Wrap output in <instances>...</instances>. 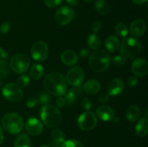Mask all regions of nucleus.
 Masks as SVG:
<instances>
[{"instance_id": "f257e3e1", "label": "nucleus", "mask_w": 148, "mask_h": 147, "mask_svg": "<svg viewBox=\"0 0 148 147\" xmlns=\"http://www.w3.org/2000/svg\"><path fill=\"white\" fill-rule=\"evenodd\" d=\"M43 84L46 92L53 96H63L66 92V81L59 72L48 74L43 79Z\"/></svg>"}, {"instance_id": "f03ea898", "label": "nucleus", "mask_w": 148, "mask_h": 147, "mask_svg": "<svg viewBox=\"0 0 148 147\" xmlns=\"http://www.w3.org/2000/svg\"><path fill=\"white\" fill-rule=\"evenodd\" d=\"M111 63V57L106 50L98 49L92 52L89 58V65L92 71L101 73L106 70Z\"/></svg>"}, {"instance_id": "7ed1b4c3", "label": "nucleus", "mask_w": 148, "mask_h": 147, "mask_svg": "<svg viewBox=\"0 0 148 147\" xmlns=\"http://www.w3.org/2000/svg\"><path fill=\"white\" fill-rule=\"evenodd\" d=\"M40 118L43 123L49 128H54L62 120V113L54 105H44L40 110Z\"/></svg>"}, {"instance_id": "20e7f679", "label": "nucleus", "mask_w": 148, "mask_h": 147, "mask_svg": "<svg viewBox=\"0 0 148 147\" xmlns=\"http://www.w3.org/2000/svg\"><path fill=\"white\" fill-rule=\"evenodd\" d=\"M1 125L8 133L17 134L23 130L24 123L22 117L14 112L7 113L1 118Z\"/></svg>"}, {"instance_id": "39448f33", "label": "nucleus", "mask_w": 148, "mask_h": 147, "mask_svg": "<svg viewBox=\"0 0 148 147\" xmlns=\"http://www.w3.org/2000/svg\"><path fill=\"white\" fill-rule=\"evenodd\" d=\"M121 55L126 59H135L141 51V45L137 39L134 37H126L121 41Z\"/></svg>"}, {"instance_id": "423d86ee", "label": "nucleus", "mask_w": 148, "mask_h": 147, "mask_svg": "<svg viewBox=\"0 0 148 147\" xmlns=\"http://www.w3.org/2000/svg\"><path fill=\"white\" fill-rule=\"evenodd\" d=\"M30 61L28 56L23 53H17L12 57L10 66L12 70L17 74H24L30 66Z\"/></svg>"}, {"instance_id": "0eeeda50", "label": "nucleus", "mask_w": 148, "mask_h": 147, "mask_svg": "<svg viewBox=\"0 0 148 147\" xmlns=\"http://www.w3.org/2000/svg\"><path fill=\"white\" fill-rule=\"evenodd\" d=\"M2 95L7 100L11 102H18L23 99V93L21 87L14 83H9L2 88Z\"/></svg>"}, {"instance_id": "6e6552de", "label": "nucleus", "mask_w": 148, "mask_h": 147, "mask_svg": "<svg viewBox=\"0 0 148 147\" xmlns=\"http://www.w3.org/2000/svg\"><path fill=\"white\" fill-rule=\"evenodd\" d=\"M98 122L96 115L90 111H86L81 114L77 120V125L81 130L90 131L95 128Z\"/></svg>"}, {"instance_id": "1a4fd4ad", "label": "nucleus", "mask_w": 148, "mask_h": 147, "mask_svg": "<svg viewBox=\"0 0 148 147\" xmlns=\"http://www.w3.org/2000/svg\"><path fill=\"white\" fill-rule=\"evenodd\" d=\"M49 54V47L43 40H38L33 45L30 50L32 58L36 61H43Z\"/></svg>"}, {"instance_id": "9d476101", "label": "nucleus", "mask_w": 148, "mask_h": 147, "mask_svg": "<svg viewBox=\"0 0 148 147\" xmlns=\"http://www.w3.org/2000/svg\"><path fill=\"white\" fill-rule=\"evenodd\" d=\"M75 17V12L71 7L63 6L56 11L55 22L59 25H65L70 22Z\"/></svg>"}, {"instance_id": "9b49d317", "label": "nucleus", "mask_w": 148, "mask_h": 147, "mask_svg": "<svg viewBox=\"0 0 148 147\" xmlns=\"http://www.w3.org/2000/svg\"><path fill=\"white\" fill-rule=\"evenodd\" d=\"M85 78L83 69L80 66H76L69 69L66 75V81L73 86H79Z\"/></svg>"}, {"instance_id": "f8f14e48", "label": "nucleus", "mask_w": 148, "mask_h": 147, "mask_svg": "<svg viewBox=\"0 0 148 147\" xmlns=\"http://www.w3.org/2000/svg\"><path fill=\"white\" fill-rule=\"evenodd\" d=\"M25 128L27 132L31 135H38L42 133L43 126L42 122L36 118H30L26 121Z\"/></svg>"}, {"instance_id": "ddd939ff", "label": "nucleus", "mask_w": 148, "mask_h": 147, "mask_svg": "<svg viewBox=\"0 0 148 147\" xmlns=\"http://www.w3.org/2000/svg\"><path fill=\"white\" fill-rule=\"evenodd\" d=\"M132 70L136 76H145L148 73V63L143 59H137L132 65Z\"/></svg>"}, {"instance_id": "4468645a", "label": "nucleus", "mask_w": 148, "mask_h": 147, "mask_svg": "<svg viewBox=\"0 0 148 147\" xmlns=\"http://www.w3.org/2000/svg\"><path fill=\"white\" fill-rule=\"evenodd\" d=\"M124 89V83L121 79H114L108 82L107 90L111 96H117L122 93Z\"/></svg>"}, {"instance_id": "2eb2a0df", "label": "nucleus", "mask_w": 148, "mask_h": 147, "mask_svg": "<svg viewBox=\"0 0 148 147\" xmlns=\"http://www.w3.org/2000/svg\"><path fill=\"white\" fill-rule=\"evenodd\" d=\"M96 115L99 118L100 120L108 122V121L113 120L115 117L114 111L112 108L108 105H101L96 109Z\"/></svg>"}, {"instance_id": "dca6fc26", "label": "nucleus", "mask_w": 148, "mask_h": 147, "mask_svg": "<svg viewBox=\"0 0 148 147\" xmlns=\"http://www.w3.org/2000/svg\"><path fill=\"white\" fill-rule=\"evenodd\" d=\"M146 29V24L143 20H135L131 23L130 27V31L133 37H139L145 33Z\"/></svg>"}, {"instance_id": "f3484780", "label": "nucleus", "mask_w": 148, "mask_h": 147, "mask_svg": "<svg viewBox=\"0 0 148 147\" xmlns=\"http://www.w3.org/2000/svg\"><path fill=\"white\" fill-rule=\"evenodd\" d=\"M61 60L64 65L72 66L76 64L78 61V56L72 50H64L61 55Z\"/></svg>"}, {"instance_id": "a211bd4d", "label": "nucleus", "mask_w": 148, "mask_h": 147, "mask_svg": "<svg viewBox=\"0 0 148 147\" xmlns=\"http://www.w3.org/2000/svg\"><path fill=\"white\" fill-rule=\"evenodd\" d=\"M101 83L96 79H89L83 86L84 91L88 95H95L101 90Z\"/></svg>"}, {"instance_id": "6ab92c4d", "label": "nucleus", "mask_w": 148, "mask_h": 147, "mask_svg": "<svg viewBox=\"0 0 148 147\" xmlns=\"http://www.w3.org/2000/svg\"><path fill=\"white\" fill-rule=\"evenodd\" d=\"M135 133L139 137H145L148 133L147 118H142L139 120L135 126Z\"/></svg>"}, {"instance_id": "aec40b11", "label": "nucleus", "mask_w": 148, "mask_h": 147, "mask_svg": "<svg viewBox=\"0 0 148 147\" xmlns=\"http://www.w3.org/2000/svg\"><path fill=\"white\" fill-rule=\"evenodd\" d=\"M82 93V88L81 86H73L69 89L66 93H65V99L66 102L68 104H73L76 101L77 97Z\"/></svg>"}, {"instance_id": "412c9836", "label": "nucleus", "mask_w": 148, "mask_h": 147, "mask_svg": "<svg viewBox=\"0 0 148 147\" xmlns=\"http://www.w3.org/2000/svg\"><path fill=\"white\" fill-rule=\"evenodd\" d=\"M119 40L114 35H111L106 38L105 41V46L110 53H115L120 48Z\"/></svg>"}, {"instance_id": "4be33fe9", "label": "nucleus", "mask_w": 148, "mask_h": 147, "mask_svg": "<svg viewBox=\"0 0 148 147\" xmlns=\"http://www.w3.org/2000/svg\"><path fill=\"white\" fill-rule=\"evenodd\" d=\"M127 118L129 121L134 122L137 120L140 116V109L137 105H131L127 110Z\"/></svg>"}, {"instance_id": "5701e85b", "label": "nucleus", "mask_w": 148, "mask_h": 147, "mask_svg": "<svg viewBox=\"0 0 148 147\" xmlns=\"http://www.w3.org/2000/svg\"><path fill=\"white\" fill-rule=\"evenodd\" d=\"M31 140L30 138L25 133L19 135L16 138L14 143V147H30Z\"/></svg>"}, {"instance_id": "b1692460", "label": "nucleus", "mask_w": 148, "mask_h": 147, "mask_svg": "<svg viewBox=\"0 0 148 147\" xmlns=\"http://www.w3.org/2000/svg\"><path fill=\"white\" fill-rule=\"evenodd\" d=\"M44 74V68L40 63H35L31 66L30 71V77L34 80H38L43 76Z\"/></svg>"}, {"instance_id": "393cba45", "label": "nucleus", "mask_w": 148, "mask_h": 147, "mask_svg": "<svg viewBox=\"0 0 148 147\" xmlns=\"http://www.w3.org/2000/svg\"><path fill=\"white\" fill-rule=\"evenodd\" d=\"M95 10L102 15H107L110 12V6L105 0H97L95 3Z\"/></svg>"}, {"instance_id": "a878e982", "label": "nucleus", "mask_w": 148, "mask_h": 147, "mask_svg": "<svg viewBox=\"0 0 148 147\" xmlns=\"http://www.w3.org/2000/svg\"><path fill=\"white\" fill-rule=\"evenodd\" d=\"M87 43L92 50H98L101 46V40L96 34H91L88 37Z\"/></svg>"}, {"instance_id": "bb28decb", "label": "nucleus", "mask_w": 148, "mask_h": 147, "mask_svg": "<svg viewBox=\"0 0 148 147\" xmlns=\"http://www.w3.org/2000/svg\"><path fill=\"white\" fill-rule=\"evenodd\" d=\"M51 136L53 141L61 143V144H62L64 141H65V139H66L64 133L61 129H59V128H55V129L52 131Z\"/></svg>"}, {"instance_id": "cd10ccee", "label": "nucleus", "mask_w": 148, "mask_h": 147, "mask_svg": "<svg viewBox=\"0 0 148 147\" xmlns=\"http://www.w3.org/2000/svg\"><path fill=\"white\" fill-rule=\"evenodd\" d=\"M114 30H115L116 34L121 37H125L128 34V29L124 23H117Z\"/></svg>"}, {"instance_id": "c85d7f7f", "label": "nucleus", "mask_w": 148, "mask_h": 147, "mask_svg": "<svg viewBox=\"0 0 148 147\" xmlns=\"http://www.w3.org/2000/svg\"><path fill=\"white\" fill-rule=\"evenodd\" d=\"M10 71V66L5 60L0 59V79L6 78Z\"/></svg>"}, {"instance_id": "c756f323", "label": "nucleus", "mask_w": 148, "mask_h": 147, "mask_svg": "<svg viewBox=\"0 0 148 147\" xmlns=\"http://www.w3.org/2000/svg\"><path fill=\"white\" fill-rule=\"evenodd\" d=\"M61 147H84L83 144L77 140H67L64 141Z\"/></svg>"}, {"instance_id": "7c9ffc66", "label": "nucleus", "mask_w": 148, "mask_h": 147, "mask_svg": "<svg viewBox=\"0 0 148 147\" xmlns=\"http://www.w3.org/2000/svg\"><path fill=\"white\" fill-rule=\"evenodd\" d=\"M51 97L46 92H41V93L39 95L38 98V103L41 104V105H47L49 104V102L51 101Z\"/></svg>"}, {"instance_id": "2f4dec72", "label": "nucleus", "mask_w": 148, "mask_h": 147, "mask_svg": "<svg viewBox=\"0 0 148 147\" xmlns=\"http://www.w3.org/2000/svg\"><path fill=\"white\" fill-rule=\"evenodd\" d=\"M17 84L20 87H26L30 84V79L26 74H23L17 79Z\"/></svg>"}, {"instance_id": "473e14b6", "label": "nucleus", "mask_w": 148, "mask_h": 147, "mask_svg": "<svg viewBox=\"0 0 148 147\" xmlns=\"http://www.w3.org/2000/svg\"><path fill=\"white\" fill-rule=\"evenodd\" d=\"M126 60H127V59H126L124 56H121V55H117V56H114V57L111 59L112 63L116 66H120L124 65V63H126Z\"/></svg>"}, {"instance_id": "72a5a7b5", "label": "nucleus", "mask_w": 148, "mask_h": 147, "mask_svg": "<svg viewBox=\"0 0 148 147\" xmlns=\"http://www.w3.org/2000/svg\"><path fill=\"white\" fill-rule=\"evenodd\" d=\"M63 0H45V4L49 8H55L62 4Z\"/></svg>"}, {"instance_id": "f704fd0d", "label": "nucleus", "mask_w": 148, "mask_h": 147, "mask_svg": "<svg viewBox=\"0 0 148 147\" xmlns=\"http://www.w3.org/2000/svg\"><path fill=\"white\" fill-rule=\"evenodd\" d=\"M81 106H82V109L88 111L92 107V103H91L90 99L88 98H84L81 102Z\"/></svg>"}, {"instance_id": "c9c22d12", "label": "nucleus", "mask_w": 148, "mask_h": 147, "mask_svg": "<svg viewBox=\"0 0 148 147\" xmlns=\"http://www.w3.org/2000/svg\"><path fill=\"white\" fill-rule=\"evenodd\" d=\"M137 83H138V79H137V76H130L128 79H127V85L130 87H134L137 86Z\"/></svg>"}, {"instance_id": "e433bc0d", "label": "nucleus", "mask_w": 148, "mask_h": 147, "mask_svg": "<svg viewBox=\"0 0 148 147\" xmlns=\"http://www.w3.org/2000/svg\"><path fill=\"white\" fill-rule=\"evenodd\" d=\"M101 27H102V24L99 21L94 22L91 25V29L94 33H98L101 30Z\"/></svg>"}, {"instance_id": "4c0bfd02", "label": "nucleus", "mask_w": 148, "mask_h": 147, "mask_svg": "<svg viewBox=\"0 0 148 147\" xmlns=\"http://www.w3.org/2000/svg\"><path fill=\"white\" fill-rule=\"evenodd\" d=\"M10 30V23L7 22H4L2 24L0 25V31H1V33H4V34H6V33H8Z\"/></svg>"}, {"instance_id": "58836bf2", "label": "nucleus", "mask_w": 148, "mask_h": 147, "mask_svg": "<svg viewBox=\"0 0 148 147\" xmlns=\"http://www.w3.org/2000/svg\"><path fill=\"white\" fill-rule=\"evenodd\" d=\"M38 104V100L37 99L34 97H30L27 99V102H26V105L28 108H34L36 105Z\"/></svg>"}, {"instance_id": "ea45409f", "label": "nucleus", "mask_w": 148, "mask_h": 147, "mask_svg": "<svg viewBox=\"0 0 148 147\" xmlns=\"http://www.w3.org/2000/svg\"><path fill=\"white\" fill-rule=\"evenodd\" d=\"M56 105H57L59 108H63L65 105H66V99L64 97H63L62 96L58 97V98L56 99Z\"/></svg>"}, {"instance_id": "a19ab883", "label": "nucleus", "mask_w": 148, "mask_h": 147, "mask_svg": "<svg viewBox=\"0 0 148 147\" xmlns=\"http://www.w3.org/2000/svg\"><path fill=\"white\" fill-rule=\"evenodd\" d=\"M90 52L89 49L88 48H82L81 50L79 51V56H80L82 59H86L88 56H90Z\"/></svg>"}, {"instance_id": "79ce46f5", "label": "nucleus", "mask_w": 148, "mask_h": 147, "mask_svg": "<svg viewBox=\"0 0 148 147\" xmlns=\"http://www.w3.org/2000/svg\"><path fill=\"white\" fill-rule=\"evenodd\" d=\"M109 99V95L106 93H103L98 97V100L101 103H106Z\"/></svg>"}, {"instance_id": "37998d69", "label": "nucleus", "mask_w": 148, "mask_h": 147, "mask_svg": "<svg viewBox=\"0 0 148 147\" xmlns=\"http://www.w3.org/2000/svg\"><path fill=\"white\" fill-rule=\"evenodd\" d=\"M0 57H1V59H3V60H5V59H7V57H8V53H7V51L1 47H0Z\"/></svg>"}, {"instance_id": "c03bdc74", "label": "nucleus", "mask_w": 148, "mask_h": 147, "mask_svg": "<svg viewBox=\"0 0 148 147\" xmlns=\"http://www.w3.org/2000/svg\"><path fill=\"white\" fill-rule=\"evenodd\" d=\"M66 2L71 7H76L79 4V0H66Z\"/></svg>"}, {"instance_id": "a18cd8bd", "label": "nucleus", "mask_w": 148, "mask_h": 147, "mask_svg": "<svg viewBox=\"0 0 148 147\" xmlns=\"http://www.w3.org/2000/svg\"><path fill=\"white\" fill-rule=\"evenodd\" d=\"M3 141H4V133H3L2 128L0 126V146L2 144Z\"/></svg>"}, {"instance_id": "49530a36", "label": "nucleus", "mask_w": 148, "mask_h": 147, "mask_svg": "<svg viewBox=\"0 0 148 147\" xmlns=\"http://www.w3.org/2000/svg\"><path fill=\"white\" fill-rule=\"evenodd\" d=\"M132 1L136 4H145L147 0H132Z\"/></svg>"}, {"instance_id": "de8ad7c7", "label": "nucleus", "mask_w": 148, "mask_h": 147, "mask_svg": "<svg viewBox=\"0 0 148 147\" xmlns=\"http://www.w3.org/2000/svg\"><path fill=\"white\" fill-rule=\"evenodd\" d=\"M61 146H62V144H61V143H58V142H55V141H53V142L52 143L51 147H61Z\"/></svg>"}, {"instance_id": "09e8293b", "label": "nucleus", "mask_w": 148, "mask_h": 147, "mask_svg": "<svg viewBox=\"0 0 148 147\" xmlns=\"http://www.w3.org/2000/svg\"><path fill=\"white\" fill-rule=\"evenodd\" d=\"M113 120H114L115 122H119L120 121V118H117V117H114V119H113Z\"/></svg>"}, {"instance_id": "8fccbe9b", "label": "nucleus", "mask_w": 148, "mask_h": 147, "mask_svg": "<svg viewBox=\"0 0 148 147\" xmlns=\"http://www.w3.org/2000/svg\"><path fill=\"white\" fill-rule=\"evenodd\" d=\"M40 147H51V146H49V145H43Z\"/></svg>"}, {"instance_id": "3c124183", "label": "nucleus", "mask_w": 148, "mask_h": 147, "mask_svg": "<svg viewBox=\"0 0 148 147\" xmlns=\"http://www.w3.org/2000/svg\"><path fill=\"white\" fill-rule=\"evenodd\" d=\"M83 1H86V2H90V1H94V0H83Z\"/></svg>"}, {"instance_id": "603ef678", "label": "nucleus", "mask_w": 148, "mask_h": 147, "mask_svg": "<svg viewBox=\"0 0 148 147\" xmlns=\"http://www.w3.org/2000/svg\"><path fill=\"white\" fill-rule=\"evenodd\" d=\"M1 85H2V82H1V81L0 80V87L1 86Z\"/></svg>"}]
</instances>
